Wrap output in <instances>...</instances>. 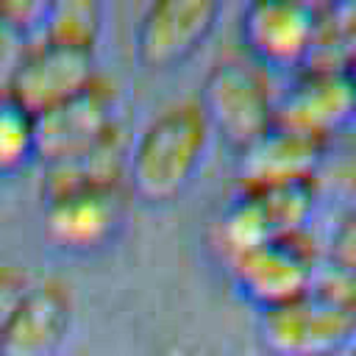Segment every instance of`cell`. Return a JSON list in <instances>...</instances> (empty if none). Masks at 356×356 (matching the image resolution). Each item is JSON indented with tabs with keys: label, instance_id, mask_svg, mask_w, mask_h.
I'll return each mask as SVG.
<instances>
[{
	"label": "cell",
	"instance_id": "obj_14",
	"mask_svg": "<svg viewBox=\"0 0 356 356\" xmlns=\"http://www.w3.org/2000/svg\"><path fill=\"white\" fill-rule=\"evenodd\" d=\"M103 28V8L95 0H53L42 8L39 39L95 50Z\"/></svg>",
	"mask_w": 356,
	"mask_h": 356
},
{
	"label": "cell",
	"instance_id": "obj_22",
	"mask_svg": "<svg viewBox=\"0 0 356 356\" xmlns=\"http://www.w3.org/2000/svg\"><path fill=\"white\" fill-rule=\"evenodd\" d=\"M348 356H356V342H353V345L348 348Z\"/></svg>",
	"mask_w": 356,
	"mask_h": 356
},
{
	"label": "cell",
	"instance_id": "obj_20",
	"mask_svg": "<svg viewBox=\"0 0 356 356\" xmlns=\"http://www.w3.org/2000/svg\"><path fill=\"white\" fill-rule=\"evenodd\" d=\"M345 70L350 72V78H353V83H356V47H353V53H350V58H348V64H345Z\"/></svg>",
	"mask_w": 356,
	"mask_h": 356
},
{
	"label": "cell",
	"instance_id": "obj_7",
	"mask_svg": "<svg viewBox=\"0 0 356 356\" xmlns=\"http://www.w3.org/2000/svg\"><path fill=\"white\" fill-rule=\"evenodd\" d=\"M356 120V83L345 67L306 64L275 92L273 122L328 142Z\"/></svg>",
	"mask_w": 356,
	"mask_h": 356
},
{
	"label": "cell",
	"instance_id": "obj_12",
	"mask_svg": "<svg viewBox=\"0 0 356 356\" xmlns=\"http://www.w3.org/2000/svg\"><path fill=\"white\" fill-rule=\"evenodd\" d=\"M72 323V300L61 281H31L14 312L0 328L6 356H50L61 350V342Z\"/></svg>",
	"mask_w": 356,
	"mask_h": 356
},
{
	"label": "cell",
	"instance_id": "obj_21",
	"mask_svg": "<svg viewBox=\"0 0 356 356\" xmlns=\"http://www.w3.org/2000/svg\"><path fill=\"white\" fill-rule=\"evenodd\" d=\"M50 356H78V353H70V350H56V353H50Z\"/></svg>",
	"mask_w": 356,
	"mask_h": 356
},
{
	"label": "cell",
	"instance_id": "obj_23",
	"mask_svg": "<svg viewBox=\"0 0 356 356\" xmlns=\"http://www.w3.org/2000/svg\"><path fill=\"white\" fill-rule=\"evenodd\" d=\"M0 356H6V353H3V342H0Z\"/></svg>",
	"mask_w": 356,
	"mask_h": 356
},
{
	"label": "cell",
	"instance_id": "obj_8",
	"mask_svg": "<svg viewBox=\"0 0 356 356\" xmlns=\"http://www.w3.org/2000/svg\"><path fill=\"white\" fill-rule=\"evenodd\" d=\"M220 0H153L134 25V56L145 70H172L217 28Z\"/></svg>",
	"mask_w": 356,
	"mask_h": 356
},
{
	"label": "cell",
	"instance_id": "obj_13",
	"mask_svg": "<svg viewBox=\"0 0 356 356\" xmlns=\"http://www.w3.org/2000/svg\"><path fill=\"white\" fill-rule=\"evenodd\" d=\"M278 236L270 220V211L264 206V197L259 189L250 186H234L228 200L222 203L214 228H211V242L222 261L236 259L239 253L261 245L264 239Z\"/></svg>",
	"mask_w": 356,
	"mask_h": 356
},
{
	"label": "cell",
	"instance_id": "obj_3",
	"mask_svg": "<svg viewBox=\"0 0 356 356\" xmlns=\"http://www.w3.org/2000/svg\"><path fill=\"white\" fill-rule=\"evenodd\" d=\"M197 106L209 131L236 153L273 125L275 89L253 58L222 56L206 70Z\"/></svg>",
	"mask_w": 356,
	"mask_h": 356
},
{
	"label": "cell",
	"instance_id": "obj_11",
	"mask_svg": "<svg viewBox=\"0 0 356 356\" xmlns=\"http://www.w3.org/2000/svg\"><path fill=\"white\" fill-rule=\"evenodd\" d=\"M328 153V142L303 136L298 131L270 125L250 145L236 150L234 172L239 186H278L292 181H309L317 175L323 159Z\"/></svg>",
	"mask_w": 356,
	"mask_h": 356
},
{
	"label": "cell",
	"instance_id": "obj_18",
	"mask_svg": "<svg viewBox=\"0 0 356 356\" xmlns=\"http://www.w3.org/2000/svg\"><path fill=\"white\" fill-rule=\"evenodd\" d=\"M325 259L334 275L356 278V206L345 209L334 222L325 245Z\"/></svg>",
	"mask_w": 356,
	"mask_h": 356
},
{
	"label": "cell",
	"instance_id": "obj_16",
	"mask_svg": "<svg viewBox=\"0 0 356 356\" xmlns=\"http://www.w3.org/2000/svg\"><path fill=\"white\" fill-rule=\"evenodd\" d=\"M44 3L31 0H0V92L11 81L14 70L39 39Z\"/></svg>",
	"mask_w": 356,
	"mask_h": 356
},
{
	"label": "cell",
	"instance_id": "obj_17",
	"mask_svg": "<svg viewBox=\"0 0 356 356\" xmlns=\"http://www.w3.org/2000/svg\"><path fill=\"white\" fill-rule=\"evenodd\" d=\"M36 159V117L8 92H0V175Z\"/></svg>",
	"mask_w": 356,
	"mask_h": 356
},
{
	"label": "cell",
	"instance_id": "obj_10",
	"mask_svg": "<svg viewBox=\"0 0 356 356\" xmlns=\"http://www.w3.org/2000/svg\"><path fill=\"white\" fill-rule=\"evenodd\" d=\"M95 75V50L36 39L3 92H8L14 100L36 114L86 86Z\"/></svg>",
	"mask_w": 356,
	"mask_h": 356
},
{
	"label": "cell",
	"instance_id": "obj_6",
	"mask_svg": "<svg viewBox=\"0 0 356 356\" xmlns=\"http://www.w3.org/2000/svg\"><path fill=\"white\" fill-rule=\"evenodd\" d=\"M36 117V159L56 164L72 159L122 125L117 86L100 72L78 92L56 100Z\"/></svg>",
	"mask_w": 356,
	"mask_h": 356
},
{
	"label": "cell",
	"instance_id": "obj_2",
	"mask_svg": "<svg viewBox=\"0 0 356 356\" xmlns=\"http://www.w3.org/2000/svg\"><path fill=\"white\" fill-rule=\"evenodd\" d=\"M256 339L270 356H337L356 342V289L320 275L300 295L256 312Z\"/></svg>",
	"mask_w": 356,
	"mask_h": 356
},
{
	"label": "cell",
	"instance_id": "obj_4",
	"mask_svg": "<svg viewBox=\"0 0 356 356\" xmlns=\"http://www.w3.org/2000/svg\"><path fill=\"white\" fill-rule=\"evenodd\" d=\"M128 197L125 181L70 184L42 192V234L61 253H95L122 231Z\"/></svg>",
	"mask_w": 356,
	"mask_h": 356
},
{
	"label": "cell",
	"instance_id": "obj_5",
	"mask_svg": "<svg viewBox=\"0 0 356 356\" xmlns=\"http://www.w3.org/2000/svg\"><path fill=\"white\" fill-rule=\"evenodd\" d=\"M231 286L256 312L284 303L320 278V250L309 234H278L225 261Z\"/></svg>",
	"mask_w": 356,
	"mask_h": 356
},
{
	"label": "cell",
	"instance_id": "obj_15",
	"mask_svg": "<svg viewBox=\"0 0 356 356\" xmlns=\"http://www.w3.org/2000/svg\"><path fill=\"white\" fill-rule=\"evenodd\" d=\"M353 47H356V0L317 3V36L306 64L345 67Z\"/></svg>",
	"mask_w": 356,
	"mask_h": 356
},
{
	"label": "cell",
	"instance_id": "obj_1",
	"mask_svg": "<svg viewBox=\"0 0 356 356\" xmlns=\"http://www.w3.org/2000/svg\"><path fill=\"white\" fill-rule=\"evenodd\" d=\"M211 131L197 100H175L159 108L131 134L125 186L150 206L172 203L197 175Z\"/></svg>",
	"mask_w": 356,
	"mask_h": 356
},
{
	"label": "cell",
	"instance_id": "obj_9",
	"mask_svg": "<svg viewBox=\"0 0 356 356\" xmlns=\"http://www.w3.org/2000/svg\"><path fill=\"white\" fill-rule=\"evenodd\" d=\"M317 3L250 0L239 11V39L248 58L267 67L300 70L314 47Z\"/></svg>",
	"mask_w": 356,
	"mask_h": 356
},
{
	"label": "cell",
	"instance_id": "obj_19",
	"mask_svg": "<svg viewBox=\"0 0 356 356\" xmlns=\"http://www.w3.org/2000/svg\"><path fill=\"white\" fill-rule=\"evenodd\" d=\"M31 278L17 267H0V328L19 303V298L28 292Z\"/></svg>",
	"mask_w": 356,
	"mask_h": 356
}]
</instances>
